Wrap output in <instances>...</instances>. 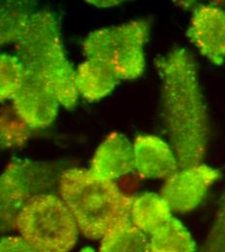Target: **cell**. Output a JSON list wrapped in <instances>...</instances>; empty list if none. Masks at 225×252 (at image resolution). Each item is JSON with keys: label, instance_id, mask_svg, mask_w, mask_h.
<instances>
[{"label": "cell", "instance_id": "18", "mask_svg": "<svg viewBox=\"0 0 225 252\" xmlns=\"http://www.w3.org/2000/svg\"><path fill=\"white\" fill-rule=\"evenodd\" d=\"M28 126L15 112L13 107L2 109L1 113V147L13 149L25 145L31 134Z\"/></svg>", "mask_w": 225, "mask_h": 252}, {"label": "cell", "instance_id": "19", "mask_svg": "<svg viewBox=\"0 0 225 252\" xmlns=\"http://www.w3.org/2000/svg\"><path fill=\"white\" fill-rule=\"evenodd\" d=\"M199 252H225V189L220 198L212 225Z\"/></svg>", "mask_w": 225, "mask_h": 252}, {"label": "cell", "instance_id": "12", "mask_svg": "<svg viewBox=\"0 0 225 252\" xmlns=\"http://www.w3.org/2000/svg\"><path fill=\"white\" fill-rule=\"evenodd\" d=\"M75 71L77 92L90 102L108 96L122 81L111 66L96 60H87Z\"/></svg>", "mask_w": 225, "mask_h": 252}, {"label": "cell", "instance_id": "14", "mask_svg": "<svg viewBox=\"0 0 225 252\" xmlns=\"http://www.w3.org/2000/svg\"><path fill=\"white\" fill-rule=\"evenodd\" d=\"M98 252H151L150 240L147 234L128 220L105 234Z\"/></svg>", "mask_w": 225, "mask_h": 252}, {"label": "cell", "instance_id": "5", "mask_svg": "<svg viewBox=\"0 0 225 252\" xmlns=\"http://www.w3.org/2000/svg\"><path fill=\"white\" fill-rule=\"evenodd\" d=\"M149 31L150 24L144 20L97 30L83 41V52L87 60L111 66L121 80H134L145 68L144 45Z\"/></svg>", "mask_w": 225, "mask_h": 252}, {"label": "cell", "instance_id": "17", "mask_svg": "<svg viewBox=\"0 0 225 252\" xmlns=\"http://www.w3.org/2000/svg\"><path fill=\"white\" fill-rule=\"evenodd\" d=\"M27 69L16 56L1 54L0 56V100L11 101L22 87Z\"/></svg>", "mask_w": 225, "mask_h": 252}, {"label": "cell", "instance_id": "9", "mask_svg": "<svg viewBox=\"0 0 225 252\" xmlns=\"http://www.w3.org/2000/svg\"><path fill=\"white\" fill-rule=\"evenodd\" d=\"M200 54L215 65L225 63V11L213 5H199L193 11L187 32Z\"/></svg>", "mask_w": 225, "mask_h": 252}, {"label": "cell", "instance_id": "4", "mask_svg": "<svg viewBox=\"0 0 225 252\" xmlns=\"http://www.w3.org/2000/svg\"><path fill=\"white\" fill-rule=\"evenodd\" d=\"M15 229L20 237L43 252H69L78 240L79 228L61 196L40 194L19 213Z\"/></svg>", "mask_w": 225, "mask_h": 252}, {"label": "cell", "instance_id": "2", "mask_svg": "<svg viewBox=\"0 0 225 252\" xmlns=\"http://www.w3.org/2000/svg\"><path fill=\"white\" fill-rule=\"evenodd\" d=\"M59 192L87 239H102L114 226L130 220L133 198L123 193L114 182L98 178L90 169L64 171Z\"/></svg>", "mask_w": 225, "mask_h": 252}, {"label": "cell", "instance_id": "20", "mask_svg": "<svg viewBox=\"0 0 225 252\" xmlns=\"http://www.w3.org/2000/svg\"><path fill=\"white\" fill-rule=\"evenodd\" d=\"M0 252H43L33 247L20 236L3 237L0 242Z\"/></svg>", "mask_w": 225, "mask_h": 252}, {"label": "cell", "instance_id": "11", "mask_svg": "<svg viewBox=\"0 0 225 252\" xmlns=\"http://www.w3.org/2000/svg\"><path fill=\"white\" fill-rule=\"evenodd\" d=\"M90 171L111 182L136 171L133 144L123 134L108 135L97 148Z\"/></svg>", "mask_w": 225, "mask_h": 252}, {"label": "cell", "instance_id": "8", "mask_svg": "<svg viewBox=\"0 0 225 252\" xmlns=\"http://www.w3.org/2000/svg\"><path fill=\"white\" fill-rule=\"evenodd\" d=\"M11 102L18 116L32 129L50 126L56 120L61 105L49 86L29 70Z\"/></svg>", "mask_w": 225, "mask_h": 252}, {"label": "cell", "instance_id": "16", "mask_svg": "<svg viewBox=\"0 0 225 252\" xmlns=\"http://www.w3.org/2000/svg\"><path fill=\"white\" fill-rule=\"evenodd\" d=\"M151 252H196V244L188 228L172 218L160 230L151 235Z\"/></svg>", "mask_w": 225, "mask_h": 252}, {"label": "cell", "instance_id": "3", "mask_svg": "<svg viewBox=\"0 0 225 252\" xmlns=\"http://www.w3.org/2000/svg\"><path fill=\"white\" fill-rule=\"evenodd\" d=\"M15 48L26 69L49 86L64 108L73 109L79 98L76 71L65 55L56 15L48 9L36 11Z\"/></svg>", "mask_w": 225, "mask_h": 252}, {"label": "cell", "instance_id": "1", "mask_svg": "<svg viewBox=\"0 0 225 252\" xmlns=\"http://www.w3.org/2000/svg\"><path fill=\"white\" fill-rule=\"evenodd\" d=\"M157 66L162 120L179 167L201 164L210 144L211 124L196 62L187 49L176 47L159 59Z\"/></svg>", "mask_w": 225, "mask_h": 252}, {"label": "cell", "instance_id": "15", "mask_svg": "<svg viewBox=\"0 0 225 252\" xmlns=\"http://www.w3.org/2000/svg\"><path fill=\"white\" fill-rule=\"evenodd\" d=\"M35 12L29 1H2L0 20L1 45L16 44Z\"/></svg>", "mask_w": 225, "mask_h": 252}, {"label": "cell", "instance_id": "10", "mask_svg": "<svg viewBox=\"0 0 225 252\" xmlns=\"http://www.w3.org/2000/svg\"><path fill=\"white\" fill-rule=\"evenodd\" d=\"M133 148L136 171L142 179L166 181L180 169L170 144L158 136L139 135Z\"/></svg>", "mask_w": 225, "mask_h": 252}, {"label": "cell", "instance_id": "13", "mask_svg": "<svg viewBox=\"0 0 225 252\" xmlns=\"http://www.w3.org/2000/svg\"><path fill=\"white\" fill-rule=\"evenodd\" d=\"M172 211L161 194L145 192L132 199L130 220L147 235H153L170 220Z\"/></svg>", "mask_w": 225, "mask_h": 252}, {"label": "cell", "instance_id": "21", "mask_svg": "<svg viewBox=\"0 0 225 252\" xmlns=\"http://www.w3.org/2000/svg\"><path fill=\"white\" fill-rule=\"evenodd\" d=\"M88 3H91L93 5H96L97 7H112V6H116L121 4V1H101V0H90L87 1Z\"/></svg>", "mask_w": 225, "mask_h": 252}, {"label": "cell", "instance_id": "6", "mask_svg": "<svg viewBox=\"0 0 225 252\" xmlns=\"http://www.w3.org/2000/svg\"><path fill=\"white\" fill-rule=\"evenodd\" d=\"M60 178L53 167L28 159H14L5 168L0 179L1 232L15 229L23 207L33 197L49 193Z\"/></svg>", "mask_w": 225, "mask_h": 252}, {"label": "cell", "instance_id": "7", "mask_svg": "<svg viewBox=\"0 0 225 252\" xmlns=\"http://www.w3.org/2000/svg\"><path fill=\"white\" fill-rule=\"evenodd\" d=\"M221 177L220 169L204 163L179 169L165 181L161 195L173 213L188 214L200 206Z\"/></svg>", "mask_w": 225, "mask_h": 252}]
</instances>
